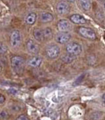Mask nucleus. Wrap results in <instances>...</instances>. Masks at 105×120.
Returning a JSON list of instances; mask_svg holds the SVG:
<instances>
[{
  "instance_id": "1",
  "label": "nucleus",
  "mask_w": 105,
  "mask_h": 120,
  "mask_svg": "<svg viewBox=\"0 0 105 120\" xmlns=\"http://www.w3.org/2000/svg\"><path fill=\"white\" fill-rule=\"evenodd\" d=\"M66 51L68 54L73 56L79 55L82 52V47L79 43L72 42L67 45Z\"/></svg>"
},
{
  "instance_id": "2",
  "label": "nucleus",
  "mask_w": 105,
  "mask_h": 120,
  "mask_svg": "<svg viewBox=\"0 0 105 120\" xmlns=\"http://www.w3.org/2000/svg\"><path fill=\"white\" fill-rule=\"evenodd\" d=\"M60 52V48L56 45H51L47 47L46 50V55L48 58L51 59H55L57 58Z\"/></svg>"
},
{
  "instance_id": "3",
  "label": "nucleus",
  "mask_w": 105,
  "mask_h": 120,
  "mask_svg": "<svg viewBox=\"0 0 105 120\" xmlns=\"http://www.w3.org/2000/svg\"><path fill=\"white\" fill-rule=\"evenodd\" d=\"M78 33L84 38L94 40L96 38L95 32L90 28H88L86 27H80L78 28Z\"/></svg>"
},
{
  "instance_id": "4",
  "label": "nucleus",
  "mask_w": 105,
  "mask_h": 120,
  "mask_svg": "<svg viewBox=\"0 0 105 120\" xmlns=\"http://www.w3.org/2000/svg\"><path fill=\"white\" fill-rule=\"evenodd\" d=\"M21 41V35L18 30H13L10 36L11 45L13 48H16L19 45Z\"/></svg>"
},
{
  "instance_id": "5",
  "label": "nucleus",
  "mask_w": 105,
  "mask_h": 120,
  "mask_svg": "<svg viewBox=\"0 0 105 120\" xmlns=\"http://www.w3.org/2000/svg\"><path fill=\"white\" fill-rule=\"evenodd\" d=\"M71 38V34L68 32H60L55 36V41L60 44H64L67 43Z\"/></svg>"
},
{
  "instance_id": "6",
  "label": "nucleus",
  "mask_w": 105,
  "mask_h": 120,
  "mask_svg": "<svg viewBox=\"0 0 105 120\" xmlns=\"http://www.w3.org/2000/svg\"><path fill=\"white\" fill-rule=\"evenodd\" d=\"M56 10L60 15H66L70 11V6L65 1H60L57 4Z\"/></svg>"
},
{
  "instance_id": "7",
  "label": "nucleus",
  "mask_w": 105,
  "mask_h": 120,
  "mask_svg": "<svg viewBox=\"0 0 105 120\" xmlns=\"http://www.w3.org/2000/svg\"><path fill=\"white\" fill-rule=\"evenodd\" d=\"M11 64L14 69H18L24 65L25 60L20 56H14L11 60Z\"/></svg>"
},
{
  "instance_id": "8",
  "label": "nucleus",
  "mask_w": 105,
  "mask_h": 120,
  "mask_svg": "<svg viewBox=\"0 0 105 120\" xmlns=\"http://www.w3.org/2000/svg\"><path fill=\"white\" fill-rule=\"evenodd\" d=\"M70 20L76 25H83L86 23V20L85 18L80 14H73L70 16Z\"/></svg>"
},
{
  "instance_id": "9",
  "label": "nucleus",
  "mask_w": 105,
  "mask_h": 120,
  "mask_svg": "<svg viewBox=\"0 0 105 120\" xmlns=\"http://www.w3.org/2000/svg\"><path fill=\"white\" fill-rule=\"evenodd\" d=\"M27 48L28 51L32 54H36L39 51V45L32 40H29L27 42Z\"/></svg>"
},
{
  "instance_id": "10",
  "label": "nucleus",
  "mask_w": 105,
  "mask_h": 120,
  "mask_svg": "<svg viewBox=\"0 0 105 120\" xmlns=\"http://www.w3.org/2000/svg\"><path fill=\"white\" fill-rule=\"evenodd\" d=\"M58 29L60 32H67L70 29V23L67 20H60L58 23Z\"/></svg>"
},
{
  "instance_id": "11",
  "label": "nucleus",
  "mask_w": 105,
  "mask_h": 120,
  "mask_svg": "<svg viewBox=\"0 0 105 120\" xmlns=\"http://www.w3.org/2000/svg\"><path fill=\"white\" fill-rule=\"evenodd\" d=\"M41 63H42V58L39 56L33 57L28 61V64L34 68L39 67L41 64Z\"/></svg>"
},
{
  "instance_id": "12",
  "label": "nucleus",
  "mask_w": 105,
  "mask_h": 120,
  "mask_svg": "<svg viewBox=\"0 0 105 120\" xmlns=\"http://www.w3.org/2000/svg\"><path fill=\"white\" fill-rule=\"evenodd\" d=\"M36 20V14L32 12V13H30L29 14L27 15V16L25 18V22L29 25H32L35 23Z\"/></svg>"
},
{
  "instance_id": "13",
  "label": "nucleus",
  "mask_w": 105,
  "mask_h": 120,
  "mask_svg": "<svg viewBox=\"0 0 105 120\" xmlns=\"http://www.w3.org/2000/svg\"><path fill=\"white\" fill-rule=\"evenodd\" d=\"M33 36L36 39V41L39 42H41L44 40V36L43 30L40 29H35L33 31Z\"/></svg>"
},
{
  "instance_id": "14",
  "label": "nucleus",
  "mask_w": 105,
  "mask_h": 120,
  "mask_svg": "<svg viewBox=\"0 0 105 120\" xmlns=\"http://www.w3.org/2000/svg\"><path fill=\"white\" fill-rule=\"evenodd\" d=\"M40 19L43 22H49L53 20V16L50 13H43L40 15Z\"/></svg>"
},
{
  "instance_id": "15",
  "label": "nucleus",
  "mask_w": 105,
  "mask_h": 120,
  "mask_svg": "<svg viewBox=\"0 0 105 120\" xmlns=\"http://www.w3.org/2000/svg\"><path fill=\"white\" fill-rule=\"evenodd\" d=\"M43 32L44 39L45 38L49 39V38H52V36H53V31H52V30L51 28H49V27L45 28L44 30H43Z\"/></svg>"
},
{
  "instance_id": "16",
  "label": "nucleus",
  "mask_w": 105,
  "mask_h": 120,
  "mask_svg": "<svg viewBox=\"0 0 105 120\" xmlns=\"http://www.w3.org/2000/svg\"><path fill=\"white\" fill-rule=\"evenodd\" d=\"M80 4H81L82 8L84 11H88L90 8V6H91L90 1H81Z\"/></svg>"
},
{
  "instance_id": "17",
  "label": "nucleus",
  "mask_w": 105,
  "mask_h": 120,
  "mask_svg": "<svg viewBox=\"0 0 105 120\" xmlns=\"http://www.w3.org/2000/svg\"><path fill=\"white\" fill-rule=\"evenodd\" d=\"M74 56L71 55L70 54H68V55H65V56L62 57V60H63L65 63H70V62H71V61L74 60Z\"/></svg>"
},
{
  "instance_id": "18",
  "label": "nucleus",
  "mask_w": 105,
  "mask_h": 120,
  "mask_svg": "<svg viewBox=\"0 0 105 120\" xmlns=\"http://www.w3.org/2000/svg\"><path fill=\"white\" fill-rule=\"evenodd\" d=\"M101 116L100 112H94L90 116V120H99L101 118Z\"/></svg>"
},
{
  "instance_id": "19",
  "label": "nucleus",
  "mask_w": 105,
  "mask_h": 120,
  "mask_svg": "<svg viewBox=\"0 0 105 120\" xmlns=\"http://www.w3.org/2000/svg\"><path fill=\"white\" fill-rule=\"evenodd\" d=\"M8 50V48L6 45L1 43L0 44V54H3L5 53L6 51Z\"/></svg>"
},
{
  "instance_id": "20",
  "label": "nucleus",
  "mask_w": 105,
  "mask_h": 120,
  "mask_svg": "<svg viewBox=\"0 0 105 120\" xmlns=\"http://www.w3.org/2000/svg\"><path fill=\"white\" fill-rule=\"evenodd\" d=\"M8 93L9 94H12V95H17L18 94V91L16 90V89H15V88H10L9 90H8Z\"/></svg>"
},
{
  "instance_id": "21",
  "label": "nucleus",
  "mask_w": 105,
  "mask_h": 120,
  "mask_svg": "<svg viewBox=\"0 0 105 120\" xmlns=\"http://www.w3.org/2000/svg\"><path fill=\"white\" fill-rule=\"evenodd\" d=\"M16 120H29V118H28L26 115H21L18 116V117L16 118Z\"/></svg>"
},
{
  "instance_id": "22",
  "label": "nucleus",
  "mask_w": 105,
  "mask_h": 120,
  "mask_svg": "<svg viewBox=\"0 0 105 120\" xmlns=\"http://www.w3.org/2000/svg\"><path fill=\"white\" fill-rule=\"evenodd\" d=\"M5 101H6L5 96H4L3 94H0V104H2V103H4L5 102Z\"/></svg>"
},
{
  "instance_id": "23",
  "label": "nucleus",
  "mask_w": 105,
  "mask_h": 120,
  "mask_svg": "<svg viewBox=\"0 0 105 120\" xmlns=\"http://www.w3.org/2000/svg\"><path fill=\"white\" fill-rule=\"evenodd\" d=\"M102 101H103V103L105 104V94H103V96H102Z\"/></svg>"
},
{
  "instance_id": "24",
  "label": "nucleus",
  "mask_w": 105,
  "mask_h": 120,
  "mask_svg": "<svg viewBox=\"0 0 105 120\" xmlns=\"http://www.w3.org/2000/svg\"><path fill=\"white\" fill-rule=\"evenodd\" d=\"M1 70H2V67H1V63H0V73H1Z\"/></svg>"
},
{
  "instance_id": "25",
  "label": "nucleus",
  "mask_w": 105,
  "mask_h": 120,
  "mask_svg": "<svg viewBox=\"0 0 105 120\" xmlns=\"http://www.w3.org/2000/svg\"></svg>"
}]
</instances>
